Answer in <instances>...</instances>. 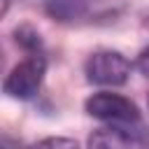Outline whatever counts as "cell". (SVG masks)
Wrapping results in <instances>:
<instances>
[{"label":"cell","mask_w":149,"mask_h":149,"mask_svg":"<svg viewBox=\"0 0 149 149\" xmlns=\"http://www.w3.org/2000/svg\"><path fill=\"white\" fill-rule=\"evenodd\" d=\"M37 144L42 147H77V140H68V137H44Z\"/></svg>","instance_id":"8"},{"label":"cell","mask_w":149,"mask_h":149,"mask_svg":"<svg viewBox=\"0 0 149 149\" xmlns=\"http://www.w3.org/2000/svg\"><path fill=\"white\" fill-rule=\"evenodd\" d=\"M16 42L26 49V51H30V54H40V47H42V40H40V35L33 30V28H28V26H23V28H19L16 33Z\"/></svg>","instance_id":"6"},{"label":"cell","mask_w":149,"mask_h":149,"mask_svg":"<svg viewBox=\"0 0 149 149\" xmlns=\"http://www.w3.org/2000/svg\"><path fill=\"white\" fill-rule=\"evenodd\" d=\"M130 70H133L130 61L121 51H112V49L95 51L84 63L86 79L95 86H121L128 81Z\"/></svg>","instance_id":"2"},{"label":"cell","mask_w":149,"mask_h":149,"mask_svg":"<svg viewBox=\"0 0 149 149\" xmlns=\"http://www.w3.org/2000/svg\"><path fill=\"white\" fill-rule=\"evenodd\" d=\"M47 72V58L42 54H30L21 63H16L5 77L2 91L14 100H30L37 95Z\"/></svg>","instance_id":"1"},{"label":"cell","mask_w":149,"mask_h":149,"mask_svg":"<svg viewBox=\"0 0 149 149\" xmlns=\"http://www.w3.org/2000/svg\"><path fill=\"white\" fill-rule=\"evenodd\" d=\"M44 12L54 21L61 23H72L86 16L88 2L86 0H44Z\"/></svg>","instance_id":"5"},{"label":"cell","mask_w":149,"mask_h":149,"mask_svg":"<svg viewBox=\"0 0 149 149\" xmlns=\"http://www.w3.org/2000/svg\"><path fill=\"white\" fill-rule=\"evenodd\" d=\"M84 109L88 116L105 121V123H137L140 121V109L137 105L121 95V93H112V91H98L91 98H86Z\"/></svg>","instance_id":"3"},{"label":"cell","mask_w":149,"mask_h":149,"mask_svg":"<svg viewBox=\"0 0 149 149\" xmlns=\"http://www.w3.org/2000/svg\"><path fill=\"white\" fill-rule=\"evenodd\" d=\"M135 68L140 70V74H142V77H147V79H149V44L140 51V56H137V61H135Z\"/></svg>","instance_id":"7"},{"label":"cell","mask_w":149,"mask_h":149,"mask_svg":"<svg viewBox=\"0 0 149 149\" xmlns=\"http://www.w3.org/2000/svg\"><path fill=\"white\" fill-rule=\"evenodd\" d=\"M147 105H149V95H147Z\"/></svg>","instance_id":"9"},{"label":"cell","mask_w":149,"mask_h":149,"mask_svg":"<svg viewBox=\"0 0 149 149\" xmlns=\"http://www.w3.org/2000/svg\"><path fill=\"white\" fill-rule=\"evenodd\" d=\"M91 147H144L149 144V133L137 123H109L88 137Z\"/></svg>","instance_id":"4"}]
</instances>
